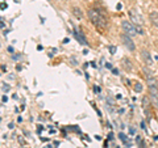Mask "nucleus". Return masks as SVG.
I'll use <instances>...</instances> for the list:
<instances>
[{"instance_id": "f257e3e1", "label": "nucleus", "mask_w": 158, "mask_h": 148, "mask_svg": "<svg viewBox=\"0 0 158 148\" xmlns=\"http://www.w3.org/2000/svg\"><path fill=\"white\" fill-rule=\"evenodd\" d=\"M88 18L91 20V22L99 29H106L107 28V17L106 14L100 12L99 9L92 8L88 11Z\"/></svg>"}, {"instance_id": "f03ea898", "label": "nucleus", "mask_w": 158, "mask_h": 148, "mask_svg": "<svg viewBox=\"0 0 158 148\" xmlns=\"http://www.w3.org/2000/svg\"><path fill=\"white\" fill-rule=\"evenodd\" d=\"M121 28H123V30L125 32V34H128V36H131V37L138 34L137 29H136V25L133 22H131V21H123L121 22Z\"/></svg>"}, {"instance_id": "7ed1b4c3", "label": "nucleus", "mask_w": 158, "mask_h": 148, "mask_svg": "<svg viewBox=\"0 0 158 148\" xmlns=\"http://www.w3.org/2000/svg\"><path fill=\"white\" fill-rule=\"evenodd\" d=\"M129 17H131L132 22L135 24V25H142V24H144V18L137 13L136 9H131L129 11Z\"/></svg>"}, {"instance_id": "20e7f679", "label": "nucleus", "mask_w": 158, "mask_h": 148, "mask_svg": "<svg viewBox=\"0 0 158 148\" xmlns=\"http://www.w3.org/2000/svg\"><path fill=\"white\" fill-rule=\"evenodd\" d=\"M121 41L127 46L128 50H131V51H135L136 50V45L133 43L131 36H128V34H123V36H121Z\"/></svg>"}, {"instance_id": "39448f33", "label": "nucleus", "mask_w": 158, "mask_h": 148, "mask_svg": "<svg viewBox=\"0 0 158 148\" xmlns=\"http://www.w3.org/2000/svg\"><path fill=\"white\" fill-rule=\"evenodd\" d=\"M141 58H142V60H144V63L146 64V67H152L153 66V58H152L149 51L142 50L141 51Z\"/></svg>"}, {"instance_id": "423d86ee", "label": "nucleus", "mask_w": 158, "mask_h": 148, "mask_svg": "<svg viewBox=\"0 0 158 148\" xmlns=\"http://www.w3.org/2000/svg\"><path fill=\"white\" fill-rule=\"evenodd\" d=\"M149 18H150V22L153 24V25L158 28V12H150Z\"/></svg>"}, {"instance_id": "0eeeda50", "label": "nucleus", "mask_w": 158, "mask_h": 148, "mask_svg": "<svg viewBox=\"0 0 158 148\" xmlns=\"http://www.w3.org/2000/svg\"><path fill=\"white\" fill-rule=\"evenodd\" d=\"M73 14L77 18H82V16H83V13H82V11H81V8H78V7H73Z\"/></svg>"}, {"instance_id": "6e6552de", "label": "nucleus", "mask_w": 158, "mask_h": 148, "mask_svg": "<svg viewBox=\"0 0 158 148\" xmlns=\"http://www.w3.org/2000/svg\"><path fill=\"white\" fill-rule=\"evenodd\" d=\"M75 38L79 41V43H82V45H85V46H87V39L83 37V34H81V33H75Z\"/></svg>"}, {"instance_id": "1a4fd4ad", "label": "nucleus", "mask_w": 158, "mask_h": 148, "mask_svg": "<svg viewBox=\"0 0 158 148\" xmlns=\"http://www.w3.org/2000/svg\"><path fill=\"white\" fill-rule=\"evenodd\" d=\"M148 87H157L158 88V80L154 77H148Z\"/></svg>"}, {"instance_id": "9d476101", "label": "nucleus", "mask_w": 158, "mask_h": 148, "mask_svg": "<svg viewBox=\"0 0 158 148\" xmlns=\"http://www.w3.org/2000/svg\"><path fill=\"white\" fill-rule=\"evenodd\" d=\"M123 66H124V68H125L127 71H131L132 70V63H131V60L128 58L123 59Z\"/></svg>"}, {"instance_id": "9b49d317", "label": "nucleus", "mask_w": 158, "mask_h": 148, "mask_svg": "<svg viewBox=\"0 0 158 148\" xmlns=\"http://www.w3.org/2000/svg\"><path fill=\"white\" fill-rule=\"evenodd\" d=\"M150 101H152V105L158 109V96H156V95H150Z\"/></svg>"}, {"instance_id": "f8f14e48", "label": "nucleus", "mask_w": 158, "mask_h": 148, "mask_svg": "<svg viewBox=\"0 0 158 148\" xmlns=\"http://www.w3.org/2000/svg\"><path fill=\"white\" fill-rule=\"evenodd\" d=\"M142 103H144V105H142V106H144V109L148 110V107L152 105V101H150L148 97H144V98H142Z\"/></svg>"}, {"instance_id": "ddd939ff", "label": "nucleus", "mask_w": 158, "mask_h": 148, "mask_svg": "<svg viewBox=\"0 0 158 148\" xmlns=\"http://www.w3.org/2000/svg\"><path fill=\"white\" fill-rule=\"evenodd\" d=\"M148 88H149V93H150V95L158 96V88L157 87H148Z\"/></svg>"}, {"instance_id": "4468645a", "label": "nucleus", "mask_w": 158, "mask_h": 148, "mask_svg": "<svg viewBox=\"0 0 158 148\" xmlns=\"http://www.w3.org/2000/svg\"><path fill=\"white\" fill-rule=\"evenodd\" d=\"M135 91H136V92H141V91H142V85H141L140 83H136V84H135Z\"/></svg>"}, {"instance_id": "2eb2a0df", "label": "nucleus", "mask_w": 158, "mask_h": 148, "mask_svg": "<svg viewBox=\"0 0 158 148\" xmlns=\"http://www.w3.org/2000/svg\"><path fill=\"white\" fill-rule=\"evenodd\" d=\"M136 29H137V33L138 34H145V30L141 28V25H136Z\"/></svg>"}, {"instance_id": "dca6fc26", "label": "nucleus", "mask_w": 158, "mask_h": 148, "mask_svg": "<svg viewBox=\"0 0 158 148\" xmlns=\"http://www.w3.org/2000/svg\"><path fill=\"white\" fill-rule=\"evenodd\" d=\"M118 138H120V139H121L123 142H124V143H127V142H128V139H127V136H125L124 134H121V132H120V135H118Z\"/></svg>"}, {"instance_id": "f3484780", "label": "nucleus", "mask_w": 158, "mask_h": 148, "mask_svg": "<svg viewBox=\"0 0 158 148\" xmlns=\"http://www.w3.org/2000/svg\"><path fill=\"white\" fill-rule=\"evenodd\" d=\"M144 72H145V75H146L148 77H152V72H150L149 70H148V68H146V67L144 68Z\"/></svg>"}, {"instance_id": "a211bd4d", "label": "nucleus", "mask_w": 158, "mask_h": 148, "mask_svg": "<svg viewBox=\"0 0 158 148\" xmlns=\"http://www.w3.org/2000/svg\"><path fill=\"white\" fill-rule=\"evenodd\" d=\"M11 88H9V85H6V83H3V92H8Z\"/></svg>"}, {"instance_id": "6ab92c4d", "label": "nucleus", "mask_w": 158, "mask_h": 148, "mask_svg": "<svg viewBox=\"0 0 158 148\" xmlns=\"http://www.w3.org/2000/svg\"><path fill=\"white\" fill-rule=\"evenodd\" d=\"M110 50L112 51L111 54H115V50H116V49H115V47H113V46H112V47H110Z\"/></svg>"}, {"instance_id": "aec40b11", "label": "nucleus", "mask_w": 158, "mask_h": 148, "mask_svg": "<svg viewBox=\"0 0 158 148\" xmlns=\"http://www.w3.org/2000/svg\"><path fill=\"white\" fill-rule=\"evenodd\" d=\"M7 100H8V98L6 96H3V102H7Z\"/></svg>"}]
</instances>
